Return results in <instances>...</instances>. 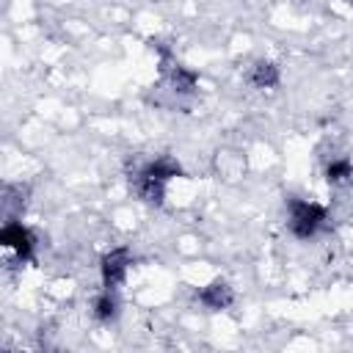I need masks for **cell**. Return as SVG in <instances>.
<instances>
[{
	"label": "cell",
	"mask_w": 353,
	"mask_h": 353,
	"mask_svg": "<svg viewBox=\"0 0 353 353\" xmlns=\"http://www.w3.org/2000/svg\"><path fill=\"white\" fill-rule=\"evenodd\" d=\"M130 265H132V259H130L127 248H113L110 254H105L102 256V287L105 290H116L124 281Z\"/></svg>",
	"instance_id": "3957f363"
},
{
	"label": "cell",
	"mask_w": 353,
	"mask_h": 353,
	"mask_svg": "<svg viewBox=\"0 0 353 353\" xmlns=\"http://www.w3.org/2000/svg\"><path fill=\"white\" fill-rule=\"evenodd\" d=\"M179 174V165L168 157H160L154 163H146L138 174H135V190L143 201L149 204H163V196H165V182L171 176Z\"/></svg>",
	"instance_id": "6da1fadb"
},
{
	"label": "cell",
	"mask_w": 353,
	"mask_h": 353,
	"mask_svg": "<svg viewBox=\"0 0 353 353\" xmlns=\"http://www.w3.org/2000/svg\"><path fill=\"white\" fill-rule=\"evenodd\" d=\"M232 287L226 284V281H212V284H207L201 292H199V301L207 306V309H212V312H218V309H226L229 303H232Z\"/></svg>",
	"instance_id": "5b68a950"
},
{
	"label": "cell",
	"mask_w": 353,
	"mask_h": 353,
	"mask_svg": "<svg viewBox=\"0 0 353 353\" xmlns=\"http://www.w3.org/2000/svg\"><path fill=\"white\" fill-rule=\"evenodd\" d=\"M165 72H168V77H171L174 91H179V94H190V91L196 88V74L188 72L185 66H179V63H165Z\"/></svg>",
	"instance_id": "8992f818"
},
{
	"label": "cell",
	"mask_w": 353,
	"mask_h": 353,
	"mask_svg": "<svg viewBox=\"0 0 353 353\" xmlns=\"http://www.w3.org/2000/svg\"><path fill=\"white\" fill-rule=\"evenodd\" d=\"M116 290H102L99 295H97V301H94V314H97V320H113L116 317V295H113Z\"/></svg>",
	"instance_id": "ba28073f"
},
{
	"label": "cell",
	"mask_w": 353,
	"mask_h": 353,
	"mask_svg": "<svg viewBox=\"0 0 353 353\" xmlns=\"http://www.w3.org/2000/svg\"><path fill=\"white\" fill-rule=\"evenodd\" d=\"M353 176V165L347 160H331L328 168H325V179L331 185H339V182H347Z\"/></svg>",
	"instance_id": "9c48e42d"
},
{
	"label": "cell",
	"mask_w": 353,
	"mask_h": 353,
	"mask_svg": "<svg viewBox=\"0 0 353 353\" xmlns=\"http://www.w3.org/2000/svg\"><path fill=\"white\" fill-rule=\"evenodd\" d=\"M325 221V210L314 201H303V199H290V229L295 237L306 240L312 237Z\"/></svg>",
	"instance_id": "7a4b0ae2"
},
{
	"label": "cell",
	"mask_w": 353,
	"mask_h": 353,
	"mask_svg": "<svg viewBox=\"0 0 353 353\" xmlns=\"http://www.w3.org/2000/svg\"><path fill=\"white\" fill-rule=\"evenodd\" d=\"M251 83L256 88H273L279 83V69L270 61H256L251 69Z\"/></svg>",
	"instance_id": "52a82bcc"
},
{
	"label": "cell",
	"mask_w": 353,
	"mask_h": 353,
	"mask_svg": "<svg viewBox=\"0 0 353 353\" xmlns=\"http://www.w3.org/2000/svg\"><path fill=\"white\" fill-rule=\"evenodd\" d=\"M0 243H3V248L14 251L17 259H22V262L33 256V234H30L22 223H17V221H8V223L3 226Z\"/></svg>",
	"instance_id": "277c9868"
}]
</instances>
